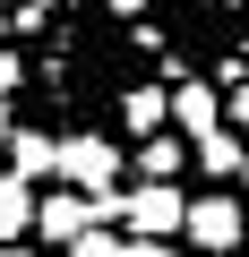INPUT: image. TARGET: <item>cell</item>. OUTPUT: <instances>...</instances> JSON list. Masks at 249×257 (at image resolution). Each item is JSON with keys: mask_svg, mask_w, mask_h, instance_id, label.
<instances>
[{"mask_svg": "<svg viewBox=\"0 0 249 257\" xmlns=\"http://www.w3.org/2000/svg\"><path fill=\"white\" fill-rule=\"evenodd\" d=\"M60 180L77 197H120V155L112 138H60Z\"/></svg>", "mask_w": 249, "mask_h": 257, "instance_id": "obj_1", "label": "cell"}, {"mask_svg": "<svg viewBox=\"0 0 249 257\" xmlns=\"http://www.w3.org/2000/svg\"><path fill=\"white\" fill-rule=\"evenodd\" d=\"M181 214H189V206H181V189H172V180L120 189V223H129L138 240H172V231H181Z\"/></svg>", "mask_w": 249, "mask_h": 257, "instance_id": "obj_2", "label": "cell"}, {"mask_svg": "<svg viewBox=\"0 0 249 257\" xmlns=\"http://www.w3.org/2000/svg\"><path fill=\"white\" fill-rule=\"evenodd\" d=\"M181 231H189L206 257H223V248H240V240H249V214H240L232 197H198V206L181 214Z\"/></svg>", "mask_w": 249, "mask_h": 257, "instance_id": "obj_3", "label": "cell"}, {"mask_svg": "<svg viewBox=\"0 0 249 257\" xmlns=\"http://www.w3.org/2000/svg\"><path fill=\"white\" fill-rule=\"evenodd\" d=\"M9 172H18V180H52V172H60V138H43V128H9Z\"/></svg>", "mask_w": 249, "mask_h": 257, "instance_id": "obj_4", "label": "cell"}, {"mask_svg": "<svg viewBox=\"0 0 249 257\" xmlns=\"http://www.w3.org/2000/svg\"><path fill=\"white\" fill-rule=\"evenodd\" d=\"M35 231V180L0 172V240H26Z\"/></svg>", "mask_w": 249, "mask_h": 257, "instance_id": "obj_5", "label": "cell"}, {"mask_svg": "<svg viewBox=\"0 0 249 257\" xmlns=\"http://www.w3.org/2000/svg\"><path fill=\"white\" fill-rule=\"evenodd\" d=\"M189 155H198V172H215V180H223V172H240V163H249V146H240V138H232V128H206V138H189Z\"/></svg>", "mask_w": 249, "mask_h": 257, "instance_id": "obj_6", "label": "cell"}, {"mask_svg": "<svg viewBox=\"0 0 249 257\" xmlns=\"http://www.w3.org/2000/svg\"><path fill=\"white\" fill-rule=\"evenodd\" d=\"M172 120H181V138L223 128V111H215V94H206V86H181V94H172Z\"/></svg>", "mask_w": 249, "mask_h": 257, "instance_id": "obj_7", "label": "cell"}, {"mask_svg": "<svg viewBox=\"0 0 249 257\" xmlns=\"http://www.w3.org/2000/svg\"><path fill=\"white\" fill-rule=\"evenodd\" d=\"M120 120H129V128H138V138H155V128L172 120V94H163V86H138L129 103H120Z\"/></svg>", "mask_w": 249, "mask_h": 257, "instance_id": "obj_8", "label": "cell"}, {"mask_svg": "<svg viewBox=\"0 0 249 257\" xmlns=\"http://www.w3.org/2000/svg\"><path fill=\"white\" fill-rule=\"evenodd\" d=\"M138 172H146V180H172V172H181V138H146V146H138Z\"/></svg>", "mask_w": 249, "mask_h": 257, "instance_id": "obj_9", "label": "cell"}, {"mask_svg": "<svg viewBox=\"0 0 249 257\" xmlns=\"http://www.w3.org/2000/svg\"><path fill=\"white\" fill-rule=\"evenodd\" d=\"M69 257H120V240H112V231H103V223H86V231H77V240H69Z\"/></svg>", "mask_w": 249, "mask_h": 257, "instance_id": "obj_10", "label": "cell"}, {"mask_svg": "<svg viewBox=\"0 0 249 257\" xmlns=\"http://www.w3.org/2000/svg\"><path fill=\"white\" fill-rule=\"evenodd\" d=\"M120 257H172L163 240H120Z\"/></svg>", "mask_w": 249, "mask_h": 257, "instance_id": "obj_11", "label": "cell"}, {"mask_svg": "<svg viewBox=\"0 0 249 257\" xmlns=\"http://www.w3.org/2000/svg\"><path fill=\"white\" fill-rule=\"evenodd\" d=\"M0 94H18V52H0Z\"/></svg>", "mask_w": 249, "mask_h": 257, "instance_id": "obj_12", "label": "cell"}, {"mask_svg": "<svg viewBox=\"0 0 249 257\" xmlns=\"http://www.w3.org/2000/svg\"><path fill=\"white\" fill-rule=\"evenodd\" d=\"M9 128H18V120H9V94H0V155H9Z\"/></svg>", "mask_w": 249, "mask_h": 257, "instance_id": "obj_13", "label": "cell"}, {"mask_svg": "<svg viewBox=\"0 0 249 257\" xmlns=\"http://www.w3.org/2000/svg\"><path fill=\"white\" fill-rule=\"evenodd\" d=\"M0 257H35V248H26V240H0Z\"/></svg>", "mask_w": 249, "mask_h": 257, "instance_id": "obj_14", "label": "cell"}, {"mask_svg": "<svg viewBox=\"0 0 249 257\" xmlns=\"http://www.w3.org/2000/svg\"><path fill=\"white\" fill-rule=\"evenodd\" d=\"M223 257H240V248H223Z\"/></svg>", "mask_w": 249, "mask_h": 257, "instance_id": "obj_15", "label": "cell"}, {"mask_svg": "<svg viewBox=\"0 0 249 257\" xmlns=\"http://www.w3.org/2000/svg\"><path fill=\"white\" fill-rule=\"evenodd\" d=\"M240 172H249V163H240Z\"/></svg>", "mask_w": 249, "mask_h": 257, "instance_id": "obj_16", "label": "cell"}]
</instances>
